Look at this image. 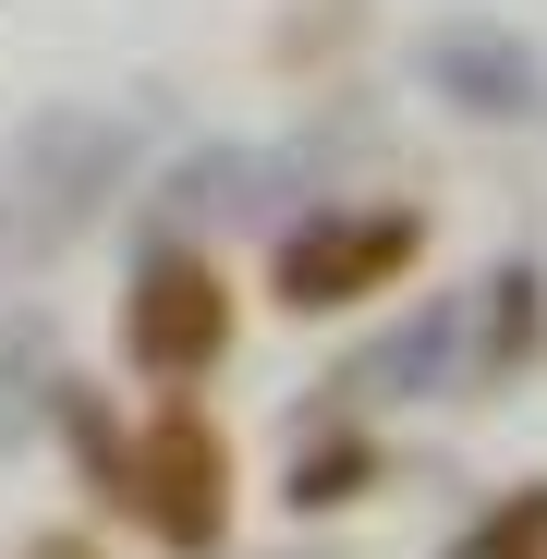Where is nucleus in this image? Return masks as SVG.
Masks as SVG:
<instances>
[{
	"label": "nucleus",
	"instance_id": "f257e3e1",
	"mask_svg": "<svg viewBox=\"0 0 547 559\" xmlns=\"http://www.w3.org/2000/svg\"><path fill=\"white\" fill-rule=\"evenodd\" d=\"M426 255V219L414 207H317L293 243H281V305L293 317H329V305H365Z\"/></svg>",
	"mask_w": 547,
	"mask_h": 559
},
{
	"label": "nucleus",
	"instance_id": "f03ea898",
	"mask_svg": "<svg viewBox=\"0 0 547 559\" xmlns=\"http://www.w3.org/2000/svg\"><path fill=\"white\" fill-rule=\"evenodd\" d=\"M122 353H134V378H207V365L231 353V293H219V267H207L195 243H158V255L134 267Z\"/></svg>",
	"mask_w": 547,
	"mask_h": 559
},
{
	"label": "nucleus",
	"instance_id": "7ed1b4c3",
	"mask_svg": "<svg viewBox=\"0 0 547 559\" xmlns=\"http://www.w3.org/2000/svg\"><path fill=\"white\" fill-rule=\"evenodd\" d=\"M122 170H134V122H122V110H49V122L13 146L0 195H25V231H37V243H61V231H73V219L122 182Z\"/></svg>",
	"mask_w": 547,
	"mask_h": 559
},
{
	"label": "nucleus",
	"instance_id": "20e7f679",
	"mask_svg": "<svg viewBox=\"0 0 547 559\" xmlns=\"http://www.w3.org/2000/svg\"><path fill=\"white\" fill-rule=\"evenodd\" d=\"M414 73L426 98H450L463 122H547V49L499 13H450L414 37Z\"/></svg>",
	"mask_w": 547,
	"mask_h": 559
},
{
	"label": "nucleus",
	"instance_id": "39448f33",
	"mask_svg": "<svg viewBox=\"0 0 547 559\" xmlns=\"http://www.w3.org/2000/svg\"><path fill=\"white\" fill-rule=\"evenodd\" d=\"M134 511H158V535H170L182 559L219 547V523H231V462H219V438H207L195 414H170V426L134 450Z\"/></svg>",
	"mask_w": 547,
	"mask_h": 559
},
{
	"label": "nucleus",
	"instance_id": "423d86ee",
	"mask_svg": "<svg viewBox=\"0 0 547 559\" xmlns=\"http://www.w3.org/2000/svg\"><path fill=\"white\" fill-rule=\"evenodd\" d=\"M329 390H353V402H450V390H463V293L414 305L390 341H365Z\"/></svg>",
	"mask_w": 547,
	"mask_h": 559
},
{
	"label": "nucleus",
	"instance_id": "0eeeda50",
	"mask_svg": "<svg viewBox=\"0 0 547 559\" xmlns=\"http://www.w3.org/2000/svg\"><path fill=\"white\" fill-rule=\"evenodd\" d=\"M378 487V438H365L353 414H317V426H293V511H341V499H365Z\"/></svg>",
	"mask_w": 547,
	"mask_h": 559
},
{
	"label": "nucleus",
	"instance_id": "6e6552de",
	"mask_svg": "<svg viewBox=\"0 0 547 559\" xmlns=\"http://www.w3.org/2000/svg\"><path fill=\"white\" fill-rule=\"evenodd\" d=\"M267 182H281L267 146H195V158L170 170V207H182V219H195V207H207V219H267V207H281Z\"/></svg>",
	"mask_w": 547,
	"mask_h": 559
},
{
	"label": "nucleus",
	"instance_id": "1a4fd4ad",
	"mask_svg": "<svg viewBox=\"0 0 547 559\" xmlns=\"http://www.w3.org/2000/svg\"><path fill=\"white\" fill-rule=\"evenodd\" d=\"M450 559H547V487H523L511 511L463 523V535H450Z\"/></svg>",
	"mask_w": 547,
	"mask_h": 559
},
{
	"label": "nucleus",
	"instance_id": "9d476101",
	"mask_svg": "<svg viewBox=\"0 0 547 559\" xmlns=\"http://www.w3.org/2000/svg\"><path fill=\"white\" fill-rule=\"evenodd\" d=\"M49 390H61V378H49L37 329H25V341H0V450H13V438H25L37 414H49Z\"/></svg>",
	"mask_w": 547,
	"mask_h": 559
},
{
	"label": "nucleus",
	"instance_id": "9b49d317",
	"mask_svg": "<svg viewBox=\"0 0 547 559\" xmlns=\"http://www.w3.org/2000/svg\"><path fill=\"white\" fill-rule=\"evenodd\" d=\"M25 559H98V547H85V535H37Z\"/></svg>",
	"mask_w": 547,
	"mask_h": 559
},
{
	"label": "nucleus",
	"instance_id": "f8f14e48",
	"mask_svg": "<svg viewBox=\"0 0 547 559\" xmlns=\"http://www.w3.org/2000/svg\"><path fill=\"white\" fill-rule=\"evenodd\" d=\"M0 207H13V195H0Z\"/></svg>",
	"mask_w": 547,
	"mask_h": 559
}]
</instances>
